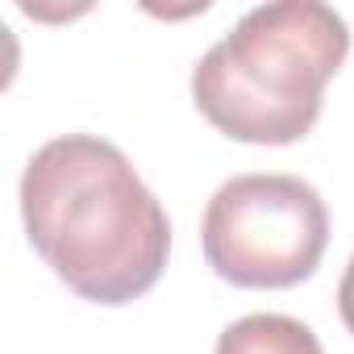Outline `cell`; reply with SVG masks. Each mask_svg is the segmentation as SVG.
I'll list each match as a JSON object with an SVG mask.
<instances>
[{
	"mask_svg": "<svg viewBox=\"0 0 354 354\" xmlns=\"http://www.w3.org/2000/svg\"><path fill=\"white\" fill-rule=\"evenodd\" d=\"M21 217L46 267L92 304L150 292L171 254V221L133 162L104 138L63 133L21 171Z\"/></svg>",
	"mask_w": 354,
	"mask_h": 354,
	"instance_id": "cell-1",
	"label": "cell"
},
{
	"mask_svg": "<svg viewBox=\"0 0 354 354\" xmlns=\"http://www.w3.org/2000/svg\"><path fill=\"white\" fill-rule=\"evenodd\" d=\"M346 55L350 26L333 5H254L192 67V100L234 142L288 146L317 125Z\"/></svg>",
	"mask_w": 354,
	"mask_h": 354,
	"instance_id": "cell-2",
	"label": "cell"
},
{
	"mask_svg": "<svg viewBox=\"0 0 354 354\" xmlns=\"http://www.w3.org/2000/svg\"><path fill=\"white\" fill-rule=\"evenodd\" d=\"M201 246L209 267L234 288H292L321 267L329 209L300 175H234L205 205Z\"/></svg>",
	"mask_w": 354,
	"mask_h": 354,
	"instance_id": "cell-3",
	"label": "cell"
},
{
	"mask_svg": "<svg viewBox=\"0 0 354 354\" xmlns=\"http://www.w3.org/2000/svg\"><path fill=\"white\" fill-rule=\"evenodd\" d=\"M217 354H325L313 325L288 313H250L221 329Z\"/></svg>",
	"mask_w": 354,
	"mask_h": 354,
	"instance_id": "cell-4",
	"label": "cell"
},
{
	"mask_svg": "<svg viewBox=\"0 0 354 354\" xmlns=\"http://www.w3.org/2000/svg\"><path fill=\"white\" fill-rule=\"evenodd\" d=\"M337 313H342L346 329L354 333V254H350V263L342 271V283H337Z\"/></svg>",
	"mask_w": 354,
	"mask_h": 354,
	"instance_id": "cell-5",
	"label": "cell"
}]
</instances>
